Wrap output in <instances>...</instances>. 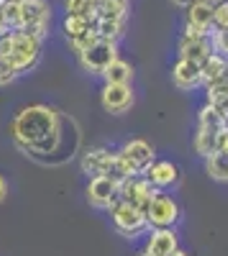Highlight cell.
<instances>
[{
	"mask_svg": "<svg viewBox=\"0 0 228 256\" xmlns=\"http://www.w3.org/2000/svg\"><path fill=\"white\" fill-rule=\"evenodd\" d=\"M8 134L24 156L49 166L67 164L80 148L77 120L46 102L20 108L10 120Z\"/></svg>",
	"mask_w": 228,
	"mask_h": 256,
	"instance_id": "obj_1",
	"label": "cell"
},
{
	"mask_svg": "<svg viewBox=\"0 0 228 256\" xmlns=\"http://www.w3.org/2000/svg\"><path fill=\"white\" fill-rule=\"evenodd\" d=\"M41 46H44V41L34 34H28V31L0 34V59H6L18 72V77H24V74H28L38 67Z\"/></svg>",
	"mask_w": 228,
	"mask_h": 256,
	"instance_id": "obj_2",
	"label": "cell"
},
{
	"mask_svg": "<svg viewBox=\"0 0 228 256\" xmlns=\"http://www.w3.org/2000/svg\"><path fill=\"white\" fill-rule=\"evenodd\" d=\"M108 212H110V223H113L116 233L123 236L126 241H138L141 236H146L152 230L149 220H146V212L128 205V202H123V200H118Z\"/></svg>",
	"mask_w": 228,
	"mask_h": 256,
	"instance_id": "obj_3",
	"label": "cell"
},
{
	"mask_svg": "<svg viewBox=\"0 0 228 256\" xmlns=\"http://www.w3.org/2000/svg\"><path fill=\"white\" fill-rule=\"evenodd\" d=\"M149 228H177L182 223V205L170 192H156L146 208Z\"/></svg>",
	"mask_w": 228,
	"mask_h": 256,
	"instance_id": "obj_4",
	"label": "cell"
},
{
	"mask_svg": "<svg viewBox=\"0 0 228 256\" xmlns=\"http://www.w3.org/2000/svg\"><path fill=\"white\" fill-rule=\"evenodd\" d=\"M80 67L85 70L88 74L92 77H102V72H106L110 64L118 59V41H108V38H98L95 44L82 52L80 56Z\"/></svg>",
	"mask_w": 228,
	"mask_h": 256,
	"instance_id": "obj_5",
	"label": "cell"
},
{
	"mask_svg": "<svg viewBox=\"0 0 228 256\" xmlns=\"http://www.w3.org/2000/svg\"><path fill=\"white\" fill-rule=\"evenodd\" d=\"M118 156L123 159V164H126L128 169V174H146V169L156 162V152H154V146L149 141H144V138H131L126 141L120 148H118Z\"/></svg>",
	"mask_w": 228,
	"mask_h": 256,
	"instance_id": "obj_6",
	"label": "cell"
},
{
	"mask_svg": "<svg viewBox=\"0 0 228 256\" xmlns=\"http://www.w3.org/2000/svg\"><path fill=\"white\" fill-rule=\"evenodd\" d=\"M52 26V6L46 0H26L20 3V31H28L44 41Z\"/></svg>",
	"mask_w": 228,
	"mask_h": 256,
	"instance_id": "obj_7",
	"label": "cell"
},
{
	"mask_svg": "<svg viewBox=\"0 0 228 256\" xmlns=\"http://www.w3.org/2000/svg\"><path fill=\"white\" fill-rule=\"evenodd\" d=\"M120 182L108 177V174H98L90 177L88 187H85V198L90 202V208L95 210H110L118 200H120Z\"/></svg>",
	"mask_w": 228,
	"mask_h": 256,
	"instance_id": "obj_8",
	"label": "cell"
},
{
	"mask_svg": "<svg viewBox=\"0 0 228 256\" xmlns=\"http://www.w3.org/2000/svg\"><path fill=\"white\" fill-rule=\"evenodd\" d=\"M177 54L180 59H188V62H195V64H202L213 54V41L208 34H202L192 26L184 24V31L180 36V44H177Z\"/></svg>",
	"mask_w": 228,
	"mask_h": 256,
	"instance_id": "obj_9",
	"label": "cell"
},
{
	"mask_svg": "<svg viewBox=\"0 0 228 256\" xmlns=\"http://www.w3.org/2000/svg\"><path fill=\"white\" fill-rule=\"evenodd\" d=\"M136 102L134 84H102L100 90V105L110 116H126Z\"/></svg>",
	"mask_w": 228,
	"mask_h": 256,
	"instance_id": "obj_10",
	"label": "cell"
},
{
	"mask_svg": "<svg viewBox=\"0 0 228 256\" xmlns=\"http://www.w3.org/2000/svg\"><path fill=\"white\" fill-rule=\"evenodd\" d=\"M118 192H120V200H123V202H128V205H134V208H138V210L146 212L149 202L154 200V195H156L159 190H154L146 177L134 174V177L120 180V190H118Z\"/></svg>",
	"mask_w": 228,
	"mask_h": 256,
	"instance_id": "obj_11",
	"label": "cell"
},
{
	"mask_svg": "<svg viewBox=\"0 0 228 256\" xmlns=\"http://www.w3.org/2000/svg\"><path fill=\"white\" fill-rule=\"evenodd\" d=\"M180 248V233L177 228H152L146 233L144 248L149 256H172Z\"/></svg>",
	"mask_w": 228,
	"mask_h": 256,
	"instance_id": "obj_12",
	"label": "cell"
},
{
	"mask_svg": "<svg viewBox=\"0 0 228 256\" xmlns=\"http://www.w3.org/2000/svg\"><path fill=\"white\" fill-rule=\"evenodd\" d=\"M144 177L149 180V184H152L154 190H159V192H170L172 187L180 184L182 172H180V166H177L172 159H156V162L146 169V174H144Z\"/></svg>",
	"mask_w": 228,
	"mask_h": 256,
	"instance_id": "obj_13",
	"label": "cell"
},
{
	"mask_svg": "<svg viewBox=\"0 0 228 256\" xmlns=\"http://www.w3.org/2000/svg\"><path fill=\"white\" fill-rule=\"evenodd\" d=\"M113 164H116V152L106 146H92L90 152L82 154L80 166H82V174L88 177H98V174H113Z\"/></svg>",
	"mask_w": 228,
	"mask_h": 256,
	"instance_id": "obj_14",
	"label": "cell"
},
{
	"mask_svg": "<svg viewBox=\"0 0 228 256\" xmlns=\"http://www.w3.org/2000/svg\"><path fill=\"white\" fill-rule=\"evenodd\" d=\"M172 84L182 92H190L202 88V72H200V64L188 62V59H177L174 67H172Z\"/></svg>",
	"mask_w": 228,
	"mask_h": 256,
	"instance_id": "obj_15",
	"label": "cell"
},
{
	"mask_svg": "<svg viewBox=\"0 0 228 256\" xmlns=\"http://www.w3.org/2000/svg\"><path fill=\"white\" fill-rule=\"evenodd\" d=\"M213 8H216V3H210V0H192V3L184 8V24L210 36V28H213Z\"/></svg>",
	"mask_w": 228,
	"mask_h": 256,
	"instance_id": "obj_16",
	"label": "cell"
},
{
	"mask_svg": "<svg viewBox=\"0 0 228 256\" xmlns=\"http://www.w3.org/2000/svg\"><path fill=\"white\" fill-rule=\"evenodd\" d=\"M134 77H136V70L134 64L126 62V59H116L110 67L102 72V82L106 84H134Z\"/></svg>",
	"mask_w": 228,
	"mask_h": 256,
	"instance_id": "obj_17",
	"label": "cell"
},
{
	"mask_svg": "<svg viewBox=\"0 0 228 256\" xmlns=\"http://www.w3.org/2000/svg\"><path fill=\"white\" fill-rule=\"evenodd\" d=\"M200 72H202V84L228 80V59L213 52L208 59H205V62L200 64Z\"/></svg>",
	"mask_w": 228,
	"mask_h": 256,
	"instance_id": "obj_18",
	"label": "cell"
},
{
	"mask_svg": "<svg viewBox=\"0 0 228 256\" xmlns=\"http://www.w3.org/2000/svg\"><path fill=\"white\" fill-rule=\"evenodd\" d=\"M220 131H216V128H208V126H198V131H195V154L200 159H208L210 154H216V138H218Z\"/></svg>",
	"mask_w": 228,
	"mask_h": 256,
	"instance_id": "obj_19",
	"label": "cell"
},
{
	"mask_svg": "<svg viewBox=\"0 0 228 256\" xmlns=\"http://www.w3.org/2000/svg\"><path fill=\"white\" fill-rule=\"evenodd\" d=\"M20 31V3L0 0V34Z\"/></svg>",
	"mask_w": 228,
	"mask_h": 256,
	"instance_id": "obj_20",
	"label": "cell"
},
{
	"mask_svg": "<svg viewBox=\"0 0 228 256\" xmlns=\"http://www.w3.org/2000/svg\"><path fill=\"white\" fill-rule=\"evenodd\" d=\"M128 10H131V6L126 3V0H102V3H98V13H95V18L120 20V24H126Z\"/></svg>",
	"mask_w": 228,
	"mask_h": 256,
	"instance_id": "obj_21",
	"label": "cell"
},
{
	"mask_svg": "<svg viewBox=\"0 0 228 256\" xmlns=\"http://www.w3.org/2000/svg\"><path fill=\"white\" fill-rule=\"evenodd\" d=\"M205 162V172H208V177L218 184H228V156L223 154H210Z\"/></svg>",
	"mask_w": 228,
	"mask_h": 256,
	"instance_id": "obj_22",
	"label": "cell"
},
{
	"mask_svg": "<svg viewBox=\"0 0 228 256\" xmlns=\"http://www.w3.org/2000/svg\"><path fill=\"white\" fill-rule=\"evenodd\" d=\"M92 26H95V24H92V20H88V18H80V16H64L62 31H64L67 41H72V38H80V36H85V34L95 31Z\"/></svg>",
	"mask_w": 228,
	"mask_h": 256,
	"instance_id": "obj_23",
	"label": "cell"
},
{
	"mask_svg": "<svg viewBox=\"0 0 228 256\" xmlns=\"http://www.w3.org/2000/svg\"><path fill=\"white\" fill-rule=\"evenodd\" d=\"M95 34L98 38H108V41H118L123 36V28L126 24H120V20H106V18H95Z\"/></svg>",
	"mask_w": 228,
	"mask_h": 256,
	"instance_id": "obj_24",
	"label": "cell"
},
{
	"mask_svg": "<svg viewBox=\"0 0 228 256\" xmlns=\"http://www.w3.org/2000/svg\"><path fill=\"white\" fill-rule=\"evenodd\" d=\"M64 10H67V16H80V18H88L95 24L98 3H92V0H64Z\"/></svg>",
	"mask_w": 228,
	"mask_h": 256,
	"instance_id": "obj_25",
	"label": "cell"
},
{
	"mask_svg": "<svg viewBox=\"0 0 228 256\" xmlns=\"http://www.w3.org/2000/svg\"><path fill=\"white\" fill-rule=\"evenodd\" d=\"M210 31H228V0H220L213 8V28Z\"/></svg>",
	"mask_w": 228,
	"mask_h": 256,
	"instance_id": "obj_26",
	"label": "cell"
},
{
	"mask_svg": "<svg viewBox=\"0 0 228 256\" xmlns=\"http://www.w3.org/2000/svg\"><path fill=\"white\" fill-rule=\"evenodd\" d=\"M95 41H98V34H95V31H90V34L80 36V38H72V41H70V49H72V52L80 56L82 52H88V49L95 44Z\"/></svg>",
	"mask_w": 228,
	"mask_h": 256,
	"instance_id": "obj_27",
	"label": "cell"
},
{
	"mask_svg": "<svg viewBox=\"0 0 228 256\" xmlns=\"http://www.w3.org/2000/svg\"><path fill=\"white\" fill-rule=\"evenodd\" d=\"M210 41H213V52L228 59V31H210Z\"/></svg>",
	"mask_w": 228,
	"mask_h": 256,
	"instance_id": "obj_28",
	"label": "cell"
},
{
	"mask_svg": "<svg viewBox=\"0 0 228 256\" xmlns=\"http://www.w3.org/2000/svg\"><path fill=\"white\" fill-rule=\"evenodd\" d=\"M16 80H18V72L10 67L6 59H0V88H8V84H13Z\"/></svg>",
	"mask_w": 228,
	"mask_h": 256,
	"instance_id": "obj_29",
	"label": "cell"
},
{
	"mask_svg": "<svg viewBox=\"0 0 228 256\" xmlns=\"http://www.w3.org/2000/svg\"><path fill=\"white\" fill-rule=\"evenodd\" d=\"M216 154L228 156V128H223V131L218 134V138H216Z\"/></svg>",
	"mask_w": 228,
	"mask_h": 256,
	"instance_id": "obj_30",
	"label": "cell"
},
{
	"mask_svg": "<svg viewBox=\"0 0 228 256\" xmlns=\"http://www.w3.org/2000/svg\"><path fill=\"white\" fill-rule=\"evenodd\" d=\"M8 198V182H6V177L0 174V202H3Z\"/></svg>",
	"mask_w": 228,
	"mask_h": 256,
	"instance_id": "obj_31",
	"label": "cell"
},
{
	"mask_svg": "<svg viewBox=\"0 0 228 256\" xmlns=\"http://www.w3.org/2000/svg\"><path fill=\"white\" fill-rule=\"evenodd\" d=\"M172 3H174L177 8H188V6L192 3V0H172Z\"/></svg>",
	"mask_w": 228,
	"mask_h": 256,
	"instance_id": "obj_32",
	"label": "cell"
},
{
	"mask_svg": "<svg viewBox=\"0 0 228 256\" xmlns=\"http://www.w3.org/2000/svg\"><path fill=\"white\" fill-rule=\"evenodd\" d=\"M172 256H190V254H188V251H182V248H177V251H174Z\"/></svg>",
	"mask_w": 228,
	"mask_h": 256,
	"instance_id": "obj_33",
	"label": "cell"
},
{
	"mask_svg": "<svg viewBox=\"0 0 228 256\" xmlns=\"http://www.w3.org/2000/svg\"><path fill=\"white\" fill-rule=\"evenodd\" d=\"M134 256H149V254H146V251H136Z\"/></svg>",
	"mask_w": 228,
	"mask_h": 256,
	"instance_id": "obj_34",
	"label": "cell"
},
{
	"mask_svg": "<svg viewBox=\"0 0 228 256\" xmlns=\"http://www.w3.org/2000/svg\"><path fill=\"white\" fill-rule=\"evenodd\" d=\"M226 128H228V113H226Z\"/></svg>",
	"mask_w": 228,
	"mask_h": 256,
	"instance_id": "obj_35",
	"label": "cell"
},
{
	"mask_svg": "<svg viewBox=\"0 0 228 256\" xmlns=\"http://www.w3.org/2000/svg\"><path fill=\"white\" fill-rule=\"evenodd\" d=\"M92 3H102V0H92Z\"/></svg>",
	"mask_w": 228,
	"mask_h": 256,
	"instance_id": "obj_36",
	"label": "cell"
},
{
	"mask_svg": "<svg viewBox=\"0 0 228 256\" xmlns=\"http://www.w3.org/2000/svg\"><path fill=\"white\" fill-rule=\"evenodd\" d=\"M210 3H220V0H210Z\"/></svg>",
	"mask_w": 228,
	"mask_h": 256,
	"instance_id": "obj_37",
	"label": "cell"
},
{
	"mask_svg": "<svg viewBox=\"0 0 228 256\" xmlns=\"http://www.w3.org/2000/svg\"><path fill=\"white\" fill-rule=\"evenodd\" d=\"M126 3H128V0H126Z\"/></svg>",
	"mask_w": 228,
	"mask_h": 256,
	"instance_id": "obj_38",
	"label": "cell"
}]
</instances>
